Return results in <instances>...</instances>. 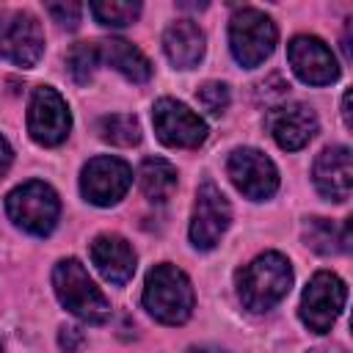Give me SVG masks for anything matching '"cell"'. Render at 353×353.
<instances>
[{"label":"cell","mask_w":353,"mask_h":353,"mask_svg":"<svg viewBox=\"0 0 353 353\" xmlns=\"http://www.w3.org/2000/svg\"><path fill=\"white\" fill-rule=\"evenodd\" d=\"M292 287V265L279 251H265L237 273V295L245 309L268 312Z\"/></svg>","instance_id":"1"},{"label":"cell","mask_w":353,"mask_h":353,"mask_svg":"<svg viewBox=\"0 0 353 353\" xmlns=\"http://www.w3.org/2000/svg\"><path fill=\"white\" fill-rule=\"evenodd\" d=\"M193 303H196V295H193L190 279L176 265L163 262L146 273L143 306L154 320L165 325H182L193 314Z\"/></svg>","instance_id":"2"},{"label":"cell","mask_w":353,"mask_h":353,"mask_svg":"<svg viewBox=\"0 0 353 353\" xmlns=\"http://www.w3.org/2000/svg\"><path fill=\"white\" fill-rule=\"evenodd\" d=\"M52 287H55L58 301L83 323L99 325L110 317V301L91 281L88 270L80 259H74V256L61 259L52 268Z\"/></svg>","instance_id":"3"},{"label":"cell","mask_w":353,"mask_h":353,"mask_svg":"<svg viewBox=\"0 0 353 353\" xmlns=\"http://www.w3.org/2000/svg\"><path fill=\"white\" fill-rule=\"evenodd\" d=\"M6 212L8 218L25 229L28 234H36V237H44L55 229L58 223V215H61V201H58V193L47 185V182H39V179H30L19 188H14L8 196H6Z\"/></svg>","instance_id":"4"},{"label":"cell","mask_w":353,"mask_h":353,"mask_svg":"<svg viewBox=\"0 0 353 353\" xmlns=\"http://www.w3.org/2000/svg\"><path fill=\"white\" fill-rule=\"evenodd\" d=\"M279 30L273 19L259 8H240L229 19V47L240 66L254 69L276 50Z\"/></svg>","instance_id":"5"},{"label":"cell","mask_w":353,"mask_h":353,"mask_svg":"<svg viewBox=\"0 0 353 353\" xmlns=\"http://www.w3.org/2000/svg\"><path fill=\"white\" fill-rule=\"evenodd\" d=\"M347 301L345 281L331 270H317L301 295V320L314 334H328Z\"/></svg>","instance_id":"6"},{"label":"cell","mask_w":353,"mask_h":353,"mask_svg":"<svg viewBox=\"0 0 353 353\" xmlns=\"http://www.w3.org/2000/svg\"><path fill=\"white\" fill-rule=\"evenodd\" d=\"M0 55L22 69H30L44 55V33L33 14L19 8L0 11Z\"/></svg>","instance_id":"7"},{"label":"cell","mask_w":353,"mask_h":353,"mask_svg":"<svg viewBox=\"0 0 353 353\" xmlns=\"http://www.w3.org/2000/svg\"><path fill=\"white\" fill-rule=\"evenodd\" d=\"M232 223V207L226 201V196L221 193V188L215 182H201L196 190V201H193V215H190V243L199 251H210L218 245V240L223 237V232Z\"/></svg>","instance_id":"8"},{"label":"cell","mask_w":353,"mask_h":353,"mask_svg":"<svg viewBox=\"0 0 353 353\" xmlns=\"http://www.w3.org/2000/svg\"><path fill=\"white\" fill-rule=\"evenodd\" d=\"M152 124L160 138V143L174 149H196L207 141V124L199 113H193L188 105L163 97L152 108Z\"/></svg>","instance_id":"9"},{"label":"cell","mask_w":353,"mask_h":353,"mask_svg":"<svg viewBox=\"0 0 353 353\" xmlns=\"http://www.w3.org/2000/svg\"><path fill=\"white\" fill-rule=\"evenodd\" d=\"M226 174L232 179V185L254 201H265L279 190V171L273 165V160L251 146H240L229 154L226 160Z\"/></svg>","instance_id":"10"},{"label":"cell","mask_w":353,"mask_h":353,"mask_svg":"<svg viewBox=\"0 0 353 353\" xmlns=\"http://www.w3.org/2000/svg\"><path fill=\"white\" fill-rule=\"evenodd\" d=\"M132 185V168L110 154L94 157L80 171V193L85 201L97 207H110L124 199V193Z\"/></svg>","instance_id":"11"},{"label":"cell","mask_w":353,"mask_h":353,"mask_svg":"<svg viewBox=\"0 0 353 353\" xmlns=\"http://www.w3.org/2000/svg\"><path fill=\"white\" fill-rule=\"evenodd\" d=\"M69 130H72V113H69V105L63 102V97L50 85L33 88L30 105H28L30 138L41 146H58L66 141Z\"/></svg>","instance_id":"12"},{"label":"cell","mask_w":353,"mask_h":353,"mask_svg":"<svg viewBox=\"0 0 353 353\" xmlns=\"http://www.w3.org/2000/svg\"><path fill=\"white\" fill-rule=\"evenodd\" d=\"M287 61L306 85H331L339 77V63L328 44L309 33H301L287 44Z\"/></svg>","instance_id":"13"},{"label":"cell","mask_w":353,"mask_h":353,"mask_svg":"<svg viewBox=\"0 0 353 353\" xmlns=\"http://www.w3.org/2000/svg\"><path fill=\"white\" fill-rule=\"evenodd\" d=\"M265 127L281 149L298 152L317 135L320 124H317V113L309 105L287 102V105H276V108L268 110Z\"/></svg>","instance_id":"14"},{"label":"cell","mask_w":353,"mask_h":353,"mask_svg":"<svg viewBox=\"0 0 353 353\" xmlns=\"http://www.w3.org/2000/svg\"><path fill=\"white\" fill-rule=\"evenodd\" d=\"M312 182L320 196L331 201H347L353 190V154L347 146H325L314 165H312Z\"/></svg>","instance_id":"15"},{"label":"cell","mask_w":353,"mask_h":353,"mask_svg":"<svg viewBox=\"0 0 353 353\" xmlns=\"http://www.w3.org/2000/svg\"><path fill=\"white\" fill-rule=\"evenodd\" d=\"M91 262L110 284H127L135 273V251L121 234H99L91 243Z\"/></svg>","instance_id":"16"},{"label":"cell","mask_w":353,"mask_h":353,"mask_svg":"<svg viewBox=\"0 0 353 353\" xmlns=\"http://www.w3.org/2000/svg\"><path fill=\"white\" fill-rule=\"evenodd\" d=\"M204 33L190 19H176L163 33V50L176 69H193L204 58Z\"/></svg>","instance_id":"17"},{"label":"cell","mask_w":353,"mask_h":353,"mask_svg":"<svg viewBox=\"0 0 353 353\" xmlns=\"http://www.w3.org/2000/svg\"><path fill=\"white\" fill-rule=\"evenodd\" d=\"M97 47H99V61H105L110 69H116L130 83H146L152 77L149 58L132 41H127V39H102V41H97Z\"/></svg>","instance_id":"18"},{"label":"cell","mask_w":353,"mask_h":353,"mask_svg":"<svg viewBox=\"0 0 353 353\" xmlns=\"http://www.w3.org/2000/svg\"><path fill=\"white\" fill-rule=\"evenodd\" d=\"M138 182H141V190L149 201H168L176 190V168L163 160V157H146L141 163V171H138Z\"/></svg>","instance_id":"19"},{"label":"cell","mask_w":353,"mask_h":353,"mask_svg":"<svg viewBox=\"0 0 353 353\" xmlns=\"http://www.w3.org/2000/svg\"><path fill=\"white\" fill-rule=\"evenodd\" d=\"M303 240L309 248H314L317 254H334V251H347L350 248V223H345L342 229H336L331 221L325 218H312L303 226Z\"/></svg>","instance_id":"20"},{"label":"cell","mask_w":353,"mask_h":353,"mask_svg":"<svg viewBox=\"0 0 353 353\" xmlns=\"http://www.w3.org/2000/svg\"><path fill=\"white\" fill-rule=\"evenodd\" d=\"M97 132L105 143L113 146H135L141 141V124L130 113H110L97 121Z\"/></svg>","instance_id":"21"},{"label":"cell","mask_w":353,"mask_h":353,"mask_svg":"<svg viewBox=\"0 0 353 353\" xmlns=\"http://www.w3.org/2000/svg\"><path fill=\"white\" fill-rule=\"evenodd\" d=\"M88 8L94 19L108 28H127L141 14V3H130V0H94Z\"/></svg>","instance_id":"22"},{"label":"cell","mask_w":353,"mask_h":353,"mask_svg":"<svg viewBox=\"0 0 353 353\" xmlns=\"http://www.w3.org/2000/svg\"><path fill=\"white\" fill-rule=\"evenodd\" d=\"M97 63H99V47L97 41H80L69 50V58H66V66H69V74L77 85H88L94 72H97Z\"/></svg>","instance_id":"23"},{"label":"cell","mask_w":353,"mask_h":353,"mask_svg":"<svg viewBox=\"0 0 353 353\" xmlns=\"http://www.w3.org/2000/svg\"><path fill=\"white\" fill-rule=\"evenodd\" d=\"M196 99H199V105H201L207 113L221 116V113L229 108V99H232V97H229V85L210 80V83H204V85L196 91Z\"/></svg>","instance_id":"24"},{"label":"cell","mask_w":353,"mask_h":353,"mask_svg":"<svg viewBox=\"0 0 353 353\" xmlns=\"http://www.w3.org/2000/svg\"><path fill=\"white\" fill-rule=\"evenodd\" d=\"M44 8H47V14H50L61 28H69V30L77 28L80 14H83V6H80V3H47Z\"/></svg>","instance_id":"25"},{"label":"cell","mask_w":353,"mask_h":353,"mask_svg":"<svg viewBox=\"0 0 353 353\" xmlns=\"http://www.w3.org/2000/svg\"><path fill=\"white\" fill-rule=\"evenodd\" d=\"M287 91H290V83L281 74H270L268 80H262L256 85V97L265 99V102H279V99L287 97Z\"/></svg>","instance_id":"26"},{"label":"cell","mask_w":353,"mask_h":353,"mask_svg":"<svg viewBox=\"0 0 353 353\" xmlns=\"http://www.w3.org/2000/svg\"><path fill=\"white\" fill-rule=\"evenodd\" d=\"M58 342H61V350H63V353H74V350H77V345L83 342V331H80V328H74V325H63V328H61Z\"/></svg>","instance_id":"27"},{"label":"cell","mask_w":353,"mask_h":353,"mask_svg":"<svg viewBox=\"0 0 353 353\" xmlns=\"http://www.w3.org/2000/svg\"><path fill=\"white\" fill-rule=\"evenodd\" d=\"M11 160H14V152H11V146H8V141L0 135V176L11 168Z\"/></svg>","instance_id":"28"},{"label":"cell","mask_w":353,"mask_h":353,"mask_svg":"<svg viewBox=\"0 0 353 353\" xmlns=\"http://www.w3.org/2000/svg\"><path fill=\"white\" fill-rule=\"evenodd\" d=\"M342 119H345L347 127L353 124V121H350V91H345V97H342Z\"/></svg>","instance_id":"29"},{"label":"cell","mask_w":353,"mask_h":353,"mask_svg":"<svg viewBox=\"0 0 353 353\" xmlns=\"http://www.w3.org/2000/svg\"><path fill=\"white\" fill-rule=\"evenodd\" d=\"M188 353H226V350H221V347H212V345H201V347H190Z\"/></svg>","instance_id":"30"},{"label":"cell","mask_w":353,"mask_h":353,"mask_svg":"<svg viewBox=\"0 0 353 353\" xmlns=\"http://www.w3.org/2000/svg\"><path fill=\"white\" fill-rule=\"evenodd\" d=\"M309 353H345L339 347H317V350H309Z\"/></svg>","instance_id":"31"},{"label":"cell","mask_w":353,"mask_h":353,"mask_svg":"<svg viewBox=\"0 0 353 353\" xmlns=\"http://www.w3.org/2000/svg\"><path fill=\"white\" fill-rule=\"evenodd\" d=\"M0 353H3V345H0Z\"/></svg>","instance_id":"32"}]
</instances>
